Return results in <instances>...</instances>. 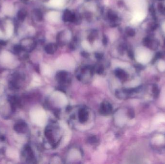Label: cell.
Segmentation results:
<instances>
[{"instance_id":"cell-4","label":"cell","mask_w":165,"mask_h":164,"mask_svg":"<svg viewBox=\"0 0 165 164\" xmlns=\"http://www.w3.org/2000/svg\"><path fill=\"white\" fill-rule=\"evenodd\" d=\"M72 14H73V13H71V11L69 10H68V9L65 10L63 13V17H62L63 20L65 22H70Z\"/></svg>"},{"instance_id":"cell-9","label":"cell","mask_w":165,"mask_h":164,"mask_svg":"<svg viewBox=\"0 0 165 164\" xmlns=\"http://www.w3.org/2000/svg\"><path fill=\"white\" fill-rule=\"evenodd\" d=\"M126 33L128 35V36L130 37H133L135 35V30L133 28L130 27H127L126 29Z\"/></svg>"},{"instance_id":"cell-8","label":"cell","mask_w":165,"mask_h":164,"mask_svg":"<svg viewBox=\"0 0 165 164\" xmlns=\"http://www.w3.org/2000/svg\"><path fill=\"white\" fill-rule=\"evenodd\" d=\"M116 74L117 77L121 79H126L127 76L125 72L121 69H118L116 72Z\"/></svg>"},{"instance_id":"cell-10","label":"cell","mask_w":165,"mask_h":164,"mask_svg":"<svg viewBox=\"0 0 165 164\" xmlns=\"http://www.w3.org/2000/svg\"><path fill=\"white\" fill-rule=\"evenodd\" d=\"M153 93L155 97H157L159 94V90L158 87L154 86L153 87Z\"/></svg>"},{"instance_id":"cell-15","label":"cell","mask_w":165,"mask_h":164,"mask_svg":"<svg viewBox=\"0 0 165 164\" xmlns=\"http://www.w3.org/2000/svg\"><path fill=\"white\" fill-rule=\"evenodd\" d=\"M129 114L131 118H133L134 116V112L132 110H130Z\"/></svg>"},{"instance_id":"cell-12","label":"cell","mask_w":165,"mask_h":164,"mask_svg":"<svg viewBox=\"0 0 165 164\" xmlns=\"http://www.w3.org/2000/svg\"><path fill=\"white\" fill-rule=\"evenodd\" d=\"M128 56L130 57V58H131L132 59L133 58L134 54L132 50H129V51H128Z\"/></svg>"},{"instance_id":"cell-5","label":"cell","mask_w":165,"mask_h":164,"mask_svg":"<svg viewBox=\"0 0 165 164\" xmlns=\"http://www.w3.org/2000/svg\"><path fill=\"white\" fill-rule=\"evenodd\" d=\"M87 117H88V114L86 110L83 109L80 112L79 119L81 122H84L86 121Z\"/></svg>"},{"instance_id":"cell-14","label":"cell","mask_w":165,"mask_h":164,"mask_svg":"<svg viewBox=\"0 0 165 164\" xmlns=\"http://www.w3.org/2000/svg\"><path fill=\"white\" fill-rule=\"evenodd\" d=\"M82 55L85 57H88V56H89V54H88V53L85 52H82Z\"/></svg>"},{"instance_id":"cell-7","label":"cell","mask_w":165,"mask_h":164,"mask_svg":"<svg viewBox=\"0 0 165 164\" xmlns=\"http://www.w3.org/2000/svg\"><path fill=\"white\" fill-rule=\"evenodd\" d=\"M108 16L109 19L113 22L116 21L118 19L117 15L114 12L111 11V10L108 12Z\"/></svg>"},{"instance_id":"cell-6","label":"cell","mask_w":165,"mask_h":164,"mask_svg":"<svg viewBox=\"0 0 165 164\" xmlns=\"http://www.w3.org/2000/svg\"><path fill=\"white\" fill-rule=\"evenodd\" d=\"M111 110H112V108L110 104H103L101 106V111L103 113L106 114L109 113L111 111Z\"/></svg>"},{"instance_id":"cell-13","label":"cell","mask_w":165,"mask_h":164,"mask_svg":"<svg viewBox=\"0 0 165 164\" xmlns=\"http://www.w3.org/2000/svg\"><path fill=\"white\" fill-rule=\"evenodd\" d=\"M102 42H103V44L104 45H106L107 44L108 40L105 36L103 37V39H102Z\"/></svg>"},{"instance_id":"cell-2","label":"cell","mask_w":165,"mask_h":164,"mask_svg":"<svg viewBox=\"0 0 165 164\" xmlns=\"http://www.w3.org/2000/svg\"><path fill=\"white\" fill-rule=\"evenodd\" d=\"M14 129L17 132L23 133L27 130V124L23 121L17 122L15 125Z\"/></svg>"},{"instance_id":"cell-11","label":"cell","mask_w":165,"mask_h":164,"mask_svg":"<svg viewBox=\"0 0 165 164\" xmlns=\"http://www.w3.org/2000/svg\"><path fill=\"white\" fill-rule=\"evenodd\" d=\"M95 57L98 59H101L103 57V54H100V53H96Z\"/></svg>"},{"instance_id":"cell-1","label":"cell","mask_w":165,"mask_h":164,"mask_svg":"<svg viewBox=\"0 0 165 164\" xmlns=\"http://www.w3.org/2000/svg\"><path fill=\"white\" fill-rule=\"evenodd\" d=\"M143 44L147 47L153 50L156 49L158 46V41L151 37H148L145 39L143 41Z\"/></svg>"},{"instance_id":"cell-3","label":"cell","mask_w":165,"mask_h":164,"mask_svg":"<svg viewBox=\"0 0 165 164\" xmlns=\"http://www.w3.org/2000/svg\"><path fill=\"white\" fill-rule=\"evenodd\" d=\"M57 46L55 43H50L47 44L45 48V50L48 54H53L56 51Z\"/></svg>"}]
</instances>
